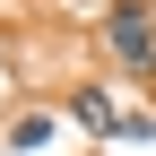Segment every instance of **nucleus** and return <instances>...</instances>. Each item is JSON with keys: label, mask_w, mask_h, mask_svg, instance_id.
Wrapping results in <instances>:
<instances>
[{"label": "nucleus", "mask_w": 156, "mask_h": 156, "mask_svg": "<svg viewBox=\"0 0 156 156\" xmlns=\"http://www.w3.org/2000/svg\"><path fill=\"white\" fill-rule=\"evenodd\" d=\"M69 122H78V130H95V139H156V122H147V113L113 104L104 87H78V95H69Z\"/></svg>", "instance_id": "nucleus-1"}, {"label": "nucleus", "mask_w": 156, "mask_h": 156, "mask_svg": "<svg viewBox=\"0 0 156 156\" xmlns=\"http://www.w3.org/2000/svg\"><path fill=\"white\" fill-rule=\"evenodd\" d=\"M104 44H113V61H122V69H156V17L139 9V0H122V9H113L104 17Z\"/></svg>", "instance_id": "nucleus-2"}, {"label": "nucleus", "mask_w": 156, "mask_h": 156, "mask_svg": "<svg viewBox=\"0 0 156 156\" xmlns=\"http://www.w3.org/2000/svg\"><path fill=\"white\" fill-rule=\"evenodd\" d=\"M35 147H52V122L44 113H17L9 122V156H35Z\"/></svg>", "instance_id": "nucleus-3"}]
</instances>
